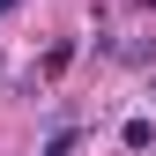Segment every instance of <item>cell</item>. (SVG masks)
Segmentation results:
<instances>
[{"label":"cell","mask_w":156,"mask_h":156,"mask_svg":"<svg viewBox=\"0 0 156 156\" xmlns=\"http://www.w3.org/2000/svg\"><path fill=\"white\" fill-rule=\"evenodd\" d=\"M15 8H23V0H0V15H15Z\"/></svg>","instance_id":"3"},{"label":"cell","mask_w":156,"mask_h":156,"mask_svg":"<svg viewBox=\"0 0 156 156\" xmlns=\"http://www.w3.org/2000/svg\"><path fill=\"white\" fill-rule=\"evenodd\" d=\"M119 141H126V149H149V141H156V126H149V119H126V126H119Z\"/></svg>","instance_id":"1"},{"label":"cell","mask_w":156,"mask_h":156,"mask_svg":"<svg viewBox=\"0 0 156 156\" xmlns=\"http://www.w3.org/2000/svg\"><path fill=\"white\" fill-rule=\"evenodd\" d=\"M149 8H156V0H149Z\"/></svg>","instance_id":"4"},{"label":"cell","mask_w":156,"mask_h":156,"mask_svg":"<svg viewBox=\"0 0 156 156\" xmlns=\"http://www.w3.org/2000/svg\"><path fill=\"white\" fill-rule=\"evenodd\" d=\"M74 141H82V134H74V126H60V134H52V141L37 149V156H74Z\"/></svg>","instance_id":"2"}]
</instances>
